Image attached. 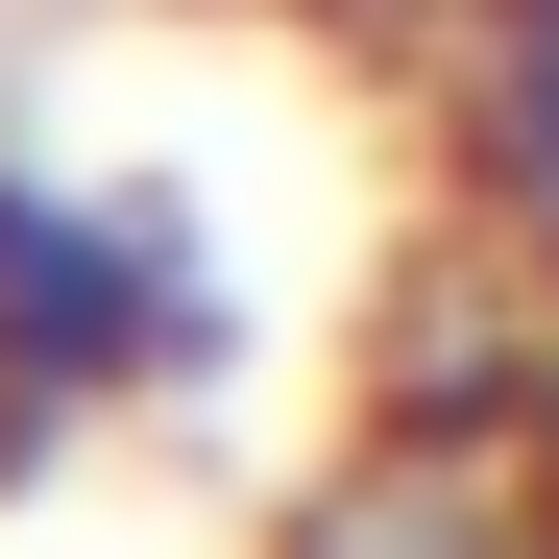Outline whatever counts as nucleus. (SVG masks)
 I'll return each instance as SVG.
<instances>
[{
    "mask_svg": "<svg viewBox=\"0 0 559 559\" xmlns=\"http://www.w3.org/2000/svg\"><path fill=\"white\" fill-rule=\"evenodd\" d=\"M219 365H243V219H219V170L0 122V462L195 414Z\"/></svg>",
    "mask_w": 559,
    "mask_h": 559,
    "instance_id": "obj_1",
    "label": "nucleus"
},
{
    "mask_svg": "<svg viewBox=\"0 0 559 559\" xmlns=\"http://www.w3.org/2000/svg\"><path fill=\"white\" fill-rule=\"evenodd\" d=\"M293 559H559V390H438L390 438H341Z\"/></svg>",
    "mask_w": 559,
    "mask_h": 559,
    "instance_id": "obj_3",
    "label": "nucleus"
},
{
    "mask_svg": "<svg viewBox=\"0 0 559 559\" xmlns=\"http://www.w3.org/2000/svg\"><path fill=\"white\" fill-rule=\"evenodd\" d=\"M414 170L462 267L511 317H559V0H414Z\"/></svg>",
    "mask_w": 559,
    "mask_h": 559,
    "instance_id": "obj_2",
    "label": "nucleus"
}]
</instances>
